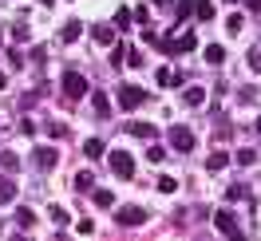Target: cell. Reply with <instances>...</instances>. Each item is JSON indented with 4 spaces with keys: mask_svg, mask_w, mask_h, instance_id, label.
I'll use <instances>...</instances> for the list:
<instances>
[{
    "mask_svg": "<svg viewBox=\"0 0 261 241\" xmlns=\"http://www.w3.org/2000/svg\"><path fill=\"white\" fill-rule=\"evenodd\" d=\"M143 103H147V91H143L139 83H123V87H119V107H123V111H135V107H143Z\"/></svg>",
    "mask_w": 261,
    "mask_h": 241,
    "instance_id": "6da1fadb",
    "label": "cell"
},
{
    "mask_svg": "<svg viewBox=\"0 0 261 241\" xmlns=\"http://www.w3.org/2000/svg\"><path fill=\"white\" fill-rule=\"evenodd\" d=\"M147 218H150V213H147L143 206H123V209H115V222H119V225H127V229L143 225Z\"/></svg>",
    "mask_w": 261,
    "mask_h": 241,
    "instance_id": "7a4b0ae2",
    "label": "cell"
},
{
    "mask_svg": "<svg viewBox=\"0 0 261 241\" xmlns=\"http://www.w3.org/2000/svg\"><path fill=\"white\" fill-rule=\"evenodd\" d=\"M60 87H64L67 99H83L87 95V79H83L80 71H64V83H60Z\"/></svg>",
    "mask_w": 261,
    "mask_h": 241,
    "instance_id": "3957f363",
    "label": "cell"
},
{
    "mask_svg": "<svg viewBox=\"0 0 261 241\" xmlns=\"http://www.w3.org/2000/svg\"><path fill=\"white\" fill-rule=\"evenodd\" d=\"M107 162H111V170H115L119 178H135V158H130L127 150H115Z\"/></svg>",
    "mask_w": 261,
    "mask_h": 241,
    "instance_id": "277c9868",
    "label": "cell"
},
{
    "mask_svg": "<svg viewBox=\"0 0 261 241\" xmlns=\"http://www.w3.org/2000/svg\"><path fill=\"white\" fill-rule=\"evenodd\" d=\"M170 146L174 150H194V130H186V127H170Z\"/></svg>",
    "mask_w": 261,
    "mask_h": 241,
    "instance_id": "5b68a950",
    "label": "cell"
},
{
    "mask_svg": "<svg viewBox=\"0 0 261 241\" xmlns=\"http://www.w3.org/2000/svg\"><path fill=\"white\" fill-rule=\"evenodd\" d=\"M36 166H40V170H56V162H60V150H56V146H36Z\"/></svg>",
    "mask_w": 261,
    "mask_h": 241,
    "instance_id": "8992f818",
    "label": "cell"
},
{
    "mask_svg": "<svg viewBox=\"0 0 261 241\" xmlns=\"http://www.w3.org/2000/svg\"><path fill=\"white\" fill-rule=\"evenodd\" d=\"M214 225H218L226 237H238V222H233V213H226V209H222V213H214Z\"/></svg>",
    "mask_w": 261,
    "mask_h": 241,
    "instance_id": "52a82bcc",
    "label": "cell"
},
{
    "mask_svg": "<svg viewBox=\"0 0 261 241\" xmlns=\"http://www.w3.org/2000/svg\"><path fill=\"white\" fill-rule=\"evenodd\" d=\"M91 107H95V119H107L111 115V99L103 95V91H91Z\"/></svg>",
    "mask_w": 261,
    "mask_h": 241,
    "instance_id": "ba28073f",
    "label": "cell"
},
{
    "mask_svg": "<svg viewBox=\"0 0 261 241\" xmlns=\"http://www.w3.org/2000/svg\"><path fill=\"white\" fill-rule=\"evenodd\" d=\"M80 36H83V20H67L64 32H60V40H64V44H71V40H80Z\"/></svg>",
    "mask_w": 261,
    "mask_h": 241,
    "instance_id": "9c48e42d",
    "label": "cell"
},
{
    "mask_svg": "<svg viewBox=\"0 0 261 241\" xmlns=\"http://www.w3.org/2000/svg\"><path fill=\"white\" fill-rule=\"evenodd\" d=\"M91 36H95V44H103V48H107V44H115V28H111V24H99V28H91Z\"/></svg>",
    "mask_w": 261,
    "mask_h": 241,
    "instance_id": "30bf717a",
    "label": "cell"
},
{
    "mask_svg": "<svg viewBox=\"0 0 261 241\" xmlns=\"http://www.w3.org/2000/svg\"><path fill=\"white\" fill-rule=\"evenodd\" d=\"M127 135H135V139H154L159 130L150 127V123H127Z\"/></svg>",
    "mask_w": 261,
    "mask_h": 241,
    "instance_id": "8fae6325",
    "label": "cell"
},
{
    "mask_svg": "<svg viewBox=\"0 0 261 241\" xmlns=\"http://www.w3.org/2000/svg\"><path fill=\"white\" fill-rule=\"evenodd\" d=\"M182 103H186V107H202V103H206V91H202V87H186Z\"/></svg>",
    "mask_w": 261,
    "mask_h": 241,
    "instance_id": "7c38bea8",
    "label": "cell"
},
{
    "mask_svg": "<svg viewBox=\"0 0 261 241\" xmlns=\"http://www.w3.org/2000/svg\"><path fill=\"white\" fill-rule=\"evenodd\" d=\"M202 4H206V0H178V20H190Z\"/></svg>",
    "mask_w": 261,
    "mask_h": 241,
    "instance_id": "4fadbf2b",
    "label": "cell"
},
{
    "mask_svg": "<svg viewBox=\"0 0 261 241\" xmlns=\"http://www.w3.org/2000/svg\"><path fill=\"white\" fill-rule=\"evenodd\" d=\"M12 198H16V182L12 178H0V206H8Z\"/></svg>",
    "mask_w": 261,
    "mask_h": 241,
    "instance_id": "5bb4252c",
    "label": "cell"
},
{
    "mask_svg": "<svg viewBox=\"0 0 261 241\" xmlns=\"http://www.w3.org/2000/svg\"><path fill=\"white\" fill-rule=\"evenodd\" d=\"M222 60H226V48H222V44H210V48H206V64H222Z\"/></svg>",
    "mask_w": 261,
    "mask_h": 241,
    "instance_id": "9a60e30c",
    "label": "cell"
},
{
    "mask_svg": "<svg viewBox=\"0 0 261 241\" xmlns=\"http://www.w3.org/2000/svg\"><path fill=\"white\" fill-rule=\"evenodd\" d=\"M83 154H87V158H103V143H99V139H87V143H83Z\"/></svg>",
    "mask_w": 261,
    "mask_h": 241,
    "instance_id": "2e32d148",
    "label": "cell"
},
{
    "mask_svg": "<svg viewBox=\"0 0 261 241\" xmlns=\"http://www.w3.org/2000/svg\"><path fill=\"white\" fill-rule=\"evenodd\" d=\"M226 162H229V154H226V150H214L210 158H206V166H210V170H222Z\"/></svg>",
    "mask_w": 261,
    "mask_h": 241,
    "instance_id": "e0dca14e",
    "label": "cell"
},
{
    "mask_svg": "<svg viewBox=\"0 0 261 241\" xmlns=\"http://www.w3.org/2000/svg\"><path fill=\"white\" fill-rule=\"evenodd\" d=\"M91 186H95V178L87 174V170H80V174H75V190H80V194H87Z\"/></svg>",
    "mask_w": 261,
    "mask_h": 241,
    "instance_id": "ac0fdd59",
    "label": "cell"
},
{
    "mask_svg": "<svg viewBox=\"0 0 261 241\" xmlns=\"http://www.w3.org/2000/svg\"><path fill=\"white\" fill-rule=\"evenodd\" d=\"M154 79H159V87H174V71H170V67H159Z\"/></svg>",
    "mask_w": 261,
    "mask_h": 241,
    "instance_id": "d6986e66",
    "label": "cell"
},
{
    "mask_svg": "<svg viewBox=\"0 0 261 241\" xmlns=\"http://www.w3.org/2000/svg\"><path fill=\"white\" fill-rule=\"evenodd\" d=\"M174 190H178V178H170V174L159 178V194H174Z\"/></svg>",
    "mask_w": 261,
    "mask_h": 241,
    "instance_id": "ffe728a7",
    "label": "cell"
},
{
    "mask_svg": "<svg viewBox=\"0 0 261 241\" xmlns=\"http://www.w3.org/2000/svg\"><path fill=\"white\" fill-rule=\"evenodd\" d=\"M51 225H60V229H64V225H71V218H67V209H51Z\"/></svg>",
    "mask_w": 261,
    "mask_h": 241,
    "instance_id": "44dd1931",
    "label": "cell"
},
{
    "mask_svg": "<svg viewBox=\"0 0 261 241\" xmlns=\"http://www.w3.org/2000/svg\"><path fill=\"white\" fill-rule=\"evenodd\" d=\"M95 206H103V209L115 206V194H111V190H95Z\"/></svg>",
    "mask_w": 261,
    "mask_h": 241,
    "instance_id": "7402d4cb",
    "label": "cell"
},
{
    "mask_svg": "<svg viewBox=\"0 0 261 241\" xmlns=\"http://www.w3.org/2000/svg\"><path fill=\"white\" fill-rule=\"evenodd\" d=\"M0 166H4V170H16V166H20V158L12 154V150H4V154H0Z\"/></svg>",
    "mask_w": 261,
    "mask_h": 241,
    "instance_id": "603a6c76",
    "label": "cell"
},
{
    "mask_svg": "<svg viewBox=\"0 0 261 241\" xmlns=\"http://www.w3.org/2000/svg\"><path fill=\"white\" fill-rule=\"evenodd\" d=\"M115 28H130V12H127V8L115 12Z\"/></svg>",
    "mask_w": 261,
    "mask_h": 241,
    "instance_id": "cb8c5ba5",
    "label": "cell"
},
{
    "mask_svg": "<svg viewBox=\"0 0 261 241\" xmlns=\"http://www.w3.org/2000/svg\"><path fill=\"white\" fill-rule=\"evenodd\" d=\"M16 225H20V229H32V225H36V218H32V213H28V209H20Z\"/></svg>",
    "mask_w": 261,
    "mask_h": 241,
    "instance_id": "d4e9b609",
    "label": "cell"
},
{
    "mask_svg": "<svg viewBox=\"0 0 261 241\" xmlns=\"http://www.w3.org/2000/svg\"><path fill=\"white\" fill-rule=\"evenodd\" d=\"M238 162H242V166H253V162H257V150H238Z\"/></svg>",
    "mask_w": 261,
    "mask_h": 241,
    "instance_id": "484cf974",
    "label": "cell"
},
{
    "mask_svg": "<svg viewBox=\"0 0 261 241\" xmlns=\"http://www.w3.org/2000/svg\"><path fill=\"white\" fill-rule=\"evenodd\" d=\"M75 233H83V237H87V233H95V222H87V218L75 222Z\"/></svg>",
    "mask_w": 261,
    "mask_h": 241,
    "instance_id": "4316f807",
    "label": "cell"
},
{
    "mask_svg": "<svg viewBox=\"0 0 261 241\" xmlns=\"http://www.w3.org/2000/svg\"><path fill=\"white\" fill-rule=\"evenodd\" d=\"M226 32H229V36L242 32V16H229V20H226Z\"/></svg>",
    "mask_w": 261,
    "mask_h": 241,
    "instance_id": "83f0119b",
    "label": "cell"
},
{
    "mask_svg": "<svg viewBox=\"0 0 261 241\" xmlns=\"http://www.w3.org/2000/svg\"><path fill=\"white\" fill-rule=\"evenodd\" d=\"M12 40H16V44H20V40H28V24H12Z\"/></svg>",
    "mask_w": 261,
    "mask_h": 241,
    "instance_id": "f1b7e54d",
    "label": "cell"
},
{
    "mask_svg": "<svg viewBox=\"0 0 261 241\" xmlns=\"http://www.w3.org/2000/svg\"><path fill=\"white\" fill-rule=\"evenodd\" d=\"M147 154H150V162H163V158H166L163 146H147Z\"/></svg>",
    "mask_w": 261,
    "mask_h": 241,
    "instance_id": "f546056e",
    "label": "cell"
},
{
    "mask_svg": "<svg viewBox=\"0 0 261 241\" xmlns=\"http://www.w3.org/2000/svg\"><path fill=\"white\" fill-rule=\"evenodd\" d=\"M226 198H229V202H238V198H245V186H229V190H226Z\"/></svg>",
    "mask_w": 261,
    "mask_h": 241,
    "instance_id": "4dcf8cb0",
    "label": "cell"
},
{
    "mask_svg": "<svg viewBox=\"0 0 261 241\" xmlns=\"http://www.w3.org/2000/svg\"><path fill=\"white\" fill-rule=\"evenodd\" d=\"M8 64H12V67H24V56H20V51L12 48V51H8Z\"/></svg>",
    "mask_w": 261,
    "mask_h": 241,
    "instance_id": "1f68e13d",
    "label": "cell"
},
{
    "mask_svg": "<svg viewBox=\"0 0 261 241\" xmlns=\"http://www.w3.org/2000/svg\"><path fill=\"white\" fill-rule=\"evenodd\" d=\"M249 67H253V71H261V51H249Z\"/></svg>",
    "mask_w": 261,
    "mask_h": 241,
    "instance_id": "d6a6232c",
    "label": "cell"
},
{
    "mask_svg": "<svg viewBox=\"0 0 261 241\" xmlns=\"http://www.w3.org/2000/svg\"><path fill=\"white\" fill-rule=\"evenodd\" d=\"M249 12H261V0H249Z\"/></svg>",
    "mask_w": 261,
    "mask_h": 241,
    "instance_id": "836d02e7",
    "label": "cell"
},
{
    "mask_svg": "<svg viewBox=\"0 0 261 241\" xmlns=\"http://www.w3.org/2000/svg\"><path fill=\"white\" fill-rule=\"evenodd\" d=\"M4 87H8V79H4V71H0V91H4Z\"/></svg>",
    "mask_w": 261,
    "mask_h": 241,
    "instance_id": "e575fe53",
    "label": "cell"
},
{
    "mask_svg": "<svg viewBox=\"0 0 261 241\" xmlns=\"http://www.w3.org/2000/svg\"><path fill=\"white\" fill-rule=\"evenodd\" d=\"M154 4H170V0H154Z\"/></svg>",
    "mask_w": 261,
    "mask_h": 241,
    "instance_id": "d590c367",
    "label": "cell"
},
{
    "mask_svg": "<svg viewBox=\"0 0 261 241\" xmlns=\"http://www.w3.org/2000/svg\"><path fill=\"white\" fill-rule=\"evenodd\" d=\"M40 4H56V0H40Z\"/></svg>",
    "mask_w": 261,
    "mask_h": 241,
    "instance_id": "8d00e7d4",
    "label": "cell"
},
{
    "mask_svg": "<svg viewBox=\"0 0 261 241\" xmlns=\"http://www.w3.org/2000/svg\"><path fill=\"white\" fill-rule=\"evenodd\" d=\"M257 135H261V119H257Z\"/></svg>",
    "mask_w": 261,
    "mask_h": 241,
    "instance_id": "74e56055",
    "label": "cell"
},
{
    "mask_svg": "<svg viewBox=\"0 0 261 241\" xmlns=\"http://www.w3.org/2000/svg\"><path fill=\"white\" fill-rule=\"evenodd\" d=\"M229 4H238V0H229Z\"/></svg>",
    "mask_w": 261,
    "mask_h": 241,
    "instance_id": "f35d334b",
    "label": "cell"
}]
</instances>
